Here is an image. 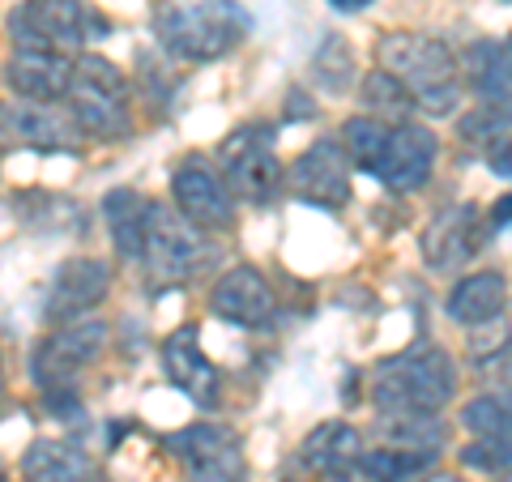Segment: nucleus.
<instances>
[{
    "label": "nucleus",
    "mask_w": 512,
    "mask_h": 482,
    "mask_svg": "<svg viewBox=\"0 0 512 482\" xmlns=\"http://www.w3.org/2000/svg\"><path fill=\"white\" fill-rule=\"evenodd\" d=\"M457 397V363L440 346H414L372 367L376 414H440Z\"/></svg>",
    "instance_id": "nucleus-3"
},
{
    "label": "nucleus",
    "mask_w": 512,
    "mask_h": 482,
    "mask_svg": "<svg viewBox=\"0 0 512 482\" xmlns=\"http://www.w3.org/2000/svg\"><path fill=\"white\" fill-rule=\"evenodd\" d=\"M171 201L192 227L227 231L235 222V192L222 180V171L205 154H188L171 171Z\"/></svg>",
    "instance_id": "nucleus-10"
},
{
    "label": "nucleus",
    "mask_w": 512,
    "mask_h": 482,
    "mask_svg": "<svg viewBox=\"0 0 512 482\" xmlns=\"http://www.w3.org/2000/svg\"><path fill=\"white\" fill-rule=\"evenodd\" d=\"M504 303H508V278L500 269H478V273H466V278H457L453 286H448L444 308L457 325L478 329V325L500 320Z\"/></svg>",
    "instance_id": "nucleus-19"
},
{
    "label": "nucleus",
    "mask_w": 512,
    "mask_h": 482,
    "mask_svg": "<svg viewBox=\"0 0 512 482\" xmlns=\"http://www.w3.org/2000/svg\"><path fill=\"white\" fill-rule=\"evenodd\" d=\"M163 367H167L171 384L192 401V406H201V410H214L218 406L222 376H218L214 359L201 350L197 325H184V329H175L167 337V342H163Z\"/></svg>",
    "instance_id": "nucleus-16"
},
{
    "label": "nucleus",
    "mask_w": 512,
    "mask_h": 482,
    "mask_svg": "<svg viewBox=\"0 0 512 482\" xmlns=\"http://www.w3.org/2000/svg\"><path fill=\"white\" fill-rule=\"evenodd\" d=\"M350 154L342 137H316L291 167H286V192L316 210H342L350 205Z\"/></svg>",
    "instance_id": "nucleus-9"
},
{
    "label": "nucleus",
    "mask_w": 512,
    "mask_h": 482,
    "mask_svg": "<svg viewBox=\"0 0 512 482\" xmlns=\"http://www.w3.org/2000/svg\"><path fill=\"white\" fill-rule=\"evenodd\" d=\"M461 461H466L470 470H483V474H508L512 470V440L474 436V444L461 448Z\"/></svg>",
    "instance_id": "nucleus-30"
},
{
    "label": "nucleus",
    "mask_w": 512,
    "mask_h": 482,
    "mask_svg": "<svg viewBox=\"0 0 512 482\" xmlns=\"http://www.w3.org/2000/svg\"><path fill=\"white\" fill-rule=\"evenodd\" d=\"M495 482H512V470L508 474H495Z\"/></svg>",
    "instance_id": "nucleus-37"
},
{
    "label": "nucleus",
    "mask_w": 512,
    "mask_h": 482,
    "mask_svg": "<svg viewBox=\"0 0 512 482\" xmlns=\"http://www.w3.org/2000/svg\"><path fill=\"white\" fill-rule=\"evenodd\" d=\"M111 291V265L103 256H69L52 273V291H47V320H77L90 308H99Z\"/></svg>",
    "instance_id": "nucleus-14"
},
{
    "label": "nucleus",
    "mask_w": 512,
    "mask_h": 482,
    "mask_svg": "<svg viewBox=\"0 0 512 482\" xmlns=\"http://www.w3.org/2000/svg\"><path fill=\"white\" fill-rule=\"evenodd\" d=\"M210 312L239 329H265L278 316V291L256 265H231L210 286Z\"/></svg>",
    "instance_id": "nucleus-12"
},
{
    "label": "nucleus",
    "mask_w": 512,
    "mask_h": 482,
    "mask_svg": "<svg viewBox=\"0 0 512 482\" xmlns=\"http://www.w3.org/2000/svg\"><path fill=\"white\" fill-rule=\"evenodd\" d=\"M94 457L73 440H30L22 453V482H90Z\"/></svg>",
    "instance_id": "nucleus-22"
},
{
    "label": "nucleus",
    "mask_w": 512,
    "mask_h": 482,
    "mask_svg": "<svg viewBox=\"0 0 512 482\" xmlns=\"http://www.w3.org/2000/svg\"><path fill=\"white\" fill-rule=\"evenodd\" d=\"M461 427L470 436H491V440H512V384H500L491 393H478L461 406Z\"/></svg>",
    "instance_id": "nucleus-26"
},
{
    "label": "nucleus",
    "mask_w": 512,
    "mask_h": 482,
    "mask_svg": "<svg viewBox=\"0 0 512 482\" xmlns=\"http://www.w3.org/2000/svg\"><path fill=\"white\" fill-rule=\"evenodd\" d=\"M487 167H491V175H500V180H512V128H504L487 146Z\"/></svg>",
    "instance_id": "nucleus-31"
},
{
    "label": "nucleus",
    "mask_w": 512,
    "mask_h": 482,
    "mask_svg": "<svg viewBox=\"0 0 512 482\" xmlns=\"http://www.w3.org/2000/svg\"><path fill=\"white\" fill-rule=\"evenodd\" d=\"M201 261V227L175 210V201H150V227L146 248H141V265L154 291H171L192 278Z\"/></svg>",
    "instance_id": "nucleus-8"
},
{
    "label": "nucleus",
    "mask_w": 512,
    "mask_h": 482,
    "mask_svg": "<svg viewBox=\"0 0 512 482\" xmlns=\"http://www.w3.org/2000/svg\"><path fill=\"white\" fill-rule=\"evenodd\" d=\"M414 482H470V478H461V474H453V470H427V474H419Z\"/></svg>",
    "instance_id": "nucleus-33"
},
{
    "label": "nucleus",
    "mask_w": 512,
    "mask_h": 482,
    "mask_svg": "<svg viewBox=\"0 0 512 482\" xmlns=\"http://www.w3.org/2000/svg\"><path fill=\"white\" fill-rule=\"evenodd\" d=\"M376 69L393 73L427 116H453L461 103V60L436 35L389 30L376 43Z\"/></svg>",
    "instance_id": "nucleus-2"
},
{
    "label": "nucleus",
    "mask_w": 512,
    "mask_h": 482,
    "mask_svg": "<svg viewBox=\"0 0 512 482\" xmlns=\"http://www.w3.org/2000/svg\"><path fill=\"white\" fill-rule=\"evenodd\" d=\"M107 320H94V316H77V320H64L52 333L35 346V359H30V376L43 393H60V389H77V376L94 367L107 350Z\"/></svg>",
    "instance_id": "nucleus-6"
},
{
    "label": "nucleus",
    "mask_w": 512,
    "mask_h": 482,
    "mask_svg": "<svg viewBox=\"0 0 512 482\" xmlns=\"http://www.w3.org/2000/svg\"><path fill=\"white\" fill-rule=\"evenodd\" d=\"M508 52H512V39H508Z\"/></svg>",
    "instance_id": "nucleus-41"
},
{
    "label": "nucleus",
    "mask_w": 512,
    "mask_h": 482,
    "mask_svg": "<svg viewBox=\"0 0 512 482\" xmlns=\"http://www.w3.org/2000/svg\"><path fill=\"white\" fill-rule=\"evenodd\" d=\"M18 141V128H13V103H0V150Z\"/></svg>",
    "instance_id": "nucleus-32"
},
{
    "label": "nucleus",
    "mask_w": 512,
    "mask_h": 482,
    "mask_svg": "<svg viewBox=\"0 0 512 482\" xmlns=\"http://www.w3.org/2000/svg\"><path fill=\"white\" fill-rule=\"evenodd\" d=\"M389 133H393V124H384L376 116H367V111H359V116H350L342 124V146L350 154V163H355L359 171L367 175H376L380 167V158H384V146H389Z\"/></svg>",
    "instance_id": "nucleus-27"
},
{
    "label": "nucleus",
    "mask_w": 512,
    "mask_h": 482,
    "mask_svg": "<svg viewBox=\"0 0 512 482\" xmlns=\"http://www.w3.org/2000/svg\"><path fill=\"white\" fill-rule=\"evenodd\" d=\"M107 22L86 0H22L9 13L13 47H39V52H86L90 39H103Z\"/></svg>",
    "instance_id": "nucleus-5"
},
{
    "label": "nucleus",
    "mask_w": 512,
    "mask_h": 482,
    "mask_svg": "<svg viewBox=\"0 0 512 482\" xmlns=\"http://www.w3.org/2000/svg\"><path fill=\"white\" fill-rule=\"evenodd\" d=\"M483 244V227H478V210L474 205H444L423 227V239H419V252L427 269L436 273H457L461 265H470V256Z\"/></svg>",
    "instance_id": "nucleus-15"
},
{
    "label": "nucleus",
    "mask_w": 512,
    "mask_h": 482,
    "mask_svg": "<svg viewBox=\"0 0 512 482\" xmlns=\"http://www.w3.org/2000/svg\"><path fill=\"white\" fill-rule=\"evenodd\" d=\"M64 107L77 116L86 137H99V141L133 137V94H128V77L120 73V64H111L107 56L82 52L73 60Z\"/></svg>",
    "instance_id": "nucleus-4"
},
{
    "label": "nucleus",
    "mask_w": 512,
    "mask_h": 482,
    "mask_svg": "<svg viewBox=\"0 0 512 482\" xmlns=\"http://www.w3.org/2000/svg\"><path fill=\"white\" fill-rule=\"evenodd\" d=\"M380 444L414 448V453H440L448 440V427L440 414H376Z\"/></svg>",
    "instance_id": "nucleus-24"
},
{
    "label": "nucleus",
    "mask_w": 512,
    "mask_h": 482,
    "mask_svg": "<svg viewBox=\"0 0 512 482\" xmlns=\"http://www.w3.org/2000/svg\"><path fill=\"white\" fill-rule=\"evenodd\" d=\"M0 397H5V367H0Z\"/></svg>",
    "instance_id": "nucleus-38"
},
{
    "label": "nucleus",
    "mask_w": 512,
    "mask_h": 482,
    "mask_svg": "<svg viewBox=\"0 0 512 482\" xmlns=\"http://www.w3.org/2000/svg\"><path fill=\"white\" fill-rule=\"evenodd\" d=\"M312 77H316V82L325 86L329 94H342V90L355 86L359 69H355V52H350V43L338 39V35H329L325 43H320V52H316V60H312Z\"/></svg>",
    "instance_id": "nucleus-29"
},
{
    "label": "nucleus",
    "mask_w": 512,
    "mask_h": 482,
    "mask_svg": "<svg viewBox=\"0 0 512 482\" xmlns=\"http://www.w3.org/2000/svg\"><path fill=\"white\" fill-rule=\"evenodd\" d=\"M73 77V60L64 52H39V47H13L5 60V86L26 103H64Z\"/></svg>",
    "instance_id": "nucleus-17"
},
{
    "label": "nucleus",
    "mask_w": 512,
    "mask_h": 482,
    "mask_svg": "<svg viewBox=\"0 0 512 482\" xmlns=\"http://www.w3.org/2000/svg\"><path fill=\"white\" fill-rule=\"evenodd\" d=\"M333 9H342V13H359V9H367V5H376V0H329Z\"/></svg>",
    "instance_id": "nucleus-34"
},
{
    "label": "nucleus",
    "mask_w": 512,
    "mask_h": 482,
    "mask_svg": "<svg viewBox=\"0 0 512 482\" xmlns=\"http://www.w3.org/2000/svg\"><path fill=\"white\" fill-rule=\"evenodd\" d=\"M461 77H466V86L478 94V103L512 111V52H508V43H495V39L470 43L466 56H461Z\"/></svg>",
    "instance_id": "nucleus-21"
},
{
    "label": "nucleus",
    "mask_w": 512,
    "mask_h": 482,
    "mask_svg": "<svg viewBox=\"0 0 512 482\" xmlns=\"http://www.w3.org/2000/svg\"><path fill=\"white\" fill-rule=\"evenodd\" d=\"M512 218V197H504L500 205H495V214H491V222H495V227H504V222Z\"/></svg>",
    "instance_id": "nucleus-35"
},
{
    "label": "nucleus",
    "mask_w": 512,
    "mask_h": 482,
    "mask_svg": "<svg viewBox=\"0 0 512 482\" xmlns=\"http://www.w3.org/2000/svg\"><path fill=\"white\" fill-rule=\"evenodd\" d=\"M218 163H222V180L235 192V201L244 205H269L286 188V167L274 150L269 128H256V124L235 128L222 141Z\"/></svg>",
    "instance_id": "nucleus-7"
},
{
    "label": "nucleus",
    "mask_w": 512,
    "mask_h": 482,
    "mask_svg": "<svg viewBox=\"0 0 512 482\" xmlns=\"http://www.w3.org/2000/svg\"><path fill=\"white\" fill-rule=\"evenodd\" d=\"M363 431L350 427L342 419H329L312 427L308 436L299 444V465L316 478H329V474H342V470H355L359 465V453H363Z\"/></svg>",
    "instance_id": "nucleus-20"
},
{
    "label": "nucleus",
    "mask_w": 512,
    "mask_h": 482,
    "mask_svg": "<svg viewBox=\"0 0 512 482\" xmlns=\"http://www.w3.org/2000/svg\"><path fill=\"white\" fill-rule=\"evenodd\" d=\"M282 482H299V478H282Z\"/></svg>",
    "instance_id": "nucleus-40"
},
{
    "label": "nucleus",
    "mask_w": 512,
    "mask_h": 482,
    "mask_svg": "<svg viewBox=\"0 0 512 482\" xmlns=\"http://www.w3.org/2000/svg\"><path fill=\"white\" fill-rule=\"evenodd\" d=\"M440 163V137L431 133L427 124H393L389 133V146H384V158L376 167V180L393 192H419L431 171Z\"/></svg>",
    "instance_id": "nucleus-13"
},
{
    "label": "nucleus",
    "mask_w": 512,
    "mask_h": 482,
    "mask_svg": "<svg viewBox=\"0 0 512 482\" xmlns=\"http://www.w3.org/2000/svg\"><path fill=\"white\" fill-rule=\"evenodd\" d=\"M171 457L188 465L192 482H244V448L222 423H188L163 440Z\"/></svg>",
    "instance_id": "nucleus-11"
},
{
    "label": "nucleus",
    "mask_w": 512,
    "mask_h": 482,
    "mask_svg": "<svg viewBox=\"0 0 512 482\" xmlns=\"http://www.w3.org/2000/svg\"><path fill=\"white\" fill-rule=\"evenodd\" d=\"M363 107H367V116H376L384 124H406L410 120V111H419L410 99V90L397 82L393 73H384V69H372L363 77Z\"/></svg>",
    "instance_id": "nucleus-28"
},
{
    "label": "nucleus",
    "mask_w": 512,
    "mask_h": 482,
    "mask_svg": "<svg viewBox=\"0 0 512 482\" xmlns=\"http://www.w3.org/2000/svg\"><path fill=\"white\" fill-rule=\"evenodd\" d=\"M154 35L175 60L210 64L252 35V13L239 0H158Z\"/></svg>",
    "instance_id": "nucleus-1"
},
{
    "label": "nucleus",
    "mask_w": 512,
    "mask_h": 482,
    "mask_svg": "<svg viewBox=\"0 0 512 482\" xmlns=\"http://www.w3.org/2000/svg\"><path fill=\"white\" fill-rule=\"evenodd\" d=\"M103 222L120 261H141L146 227H150V201L137 188H111L103 197Z\"/></svg>",
    "instance_id": "nucleus-23"
},
{
    "label": "nucleus",
    "mask_w": 512,
    "mask_h": 482,
    "mask_svg": "<svg viewBox=\"0 0 512 482\" xmlns=\"http://www.w3.org/2000/svg\"><path fill=\"white\" fill-rule=\"evenodd\" d=\"M13 128H18L22 146L56 150V154H69L86 141L82 124H77V116L64 103H26V99H18L13 103Z\"/></svg>",
    "instance_id": "nucleus-18"
},
{
    "label": "nucleus",
    "mask_w": 512,
    "mask_h": 482,
    "mask_svg": "<svg viewBox=\"0 0 512 482\" xmlns=\"http://www.w3.org/2000/svg\"><path fill=\"white\" fill-rule=\"evenodd\" d=\"M320 482H367L359 470H342V474H329V478H320Z\"/></svg>",
    "instance_id": "nucleus-36"
},
{
    "label": "nucleus",
    "mask_w": 512,
    "mask_h": 482,
    "mask_svg": "<svg viewBox=\"0 0 512 482\" xmlns=\"http://www.w3.org/2000/svg\"><path fill=\"white\" fill-rule=\"evenodd\" d=\"M436 465V453H414V448H397V444H372L359 453L355 470L367 482H414Z\"/></svg>",
    "instance_id": "nucleus-25"
},
{
    "label": "nucleus",
    "mask_w": 512,
    "mask_h": 482,
    "mask_svg": "<svg viewBox=\"0 0 512 482\" xmlns=\"http://www.w3.org/2000/svg\"><path fill=\"white\" fill-rule=\"evenodd\" d=\"M0 482H5V465H0Z\"/></svg>",
    "instance_id": "nucleus-39"
}]
</instances>
